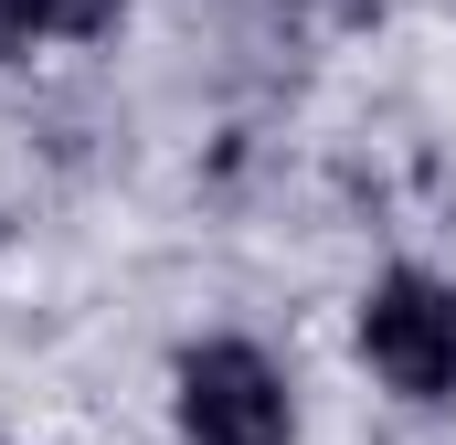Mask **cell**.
<instances>
[{
  "mask_svg": "<svg viewBox=\"0 0 456 445\" xmlns=\"http://www.w3.org/2000/svg\"><path fill=\"white\" fill-rule=\"evenodd\" d=\"M361 360L382 392L403 403H456V276H425V265H393L361 287Z\"/></svg>",
  "mask_w": 456,
  "mask_h": 445,
  "instance_id": "cell-2",
  "label": "cell"
},
{
  "mask_svg": "<svg viewBox=\"0 0 456 445\" xmlns=\"http://www.w3.org/2000/svg\"><path fill=\"white\" fill-rule=\"evenodd\" d=\"M170 425L191 445H297V392L276 350L255 339H191L170 360Z\"/></svg>",
  "mask_w": 456,
  "mask_h": 445,
  "instance_id": "cell-1",
  "label": "cell"
},
{
  "mask_svg": "<svg viewBox=\"0 0 456 445\" xmlns=\"http://www.w3.org/2000/svg\"><path fill=\"white\" fill-rule=\"evenodd\" d=\"M127 0H0V64H21L32 43H107Z\"/></svg>",
  "mask_w": 456,
  "mask_h": 445,
  "instance_id": "cell-3",
  "label": "cell"
}]
</instances>
